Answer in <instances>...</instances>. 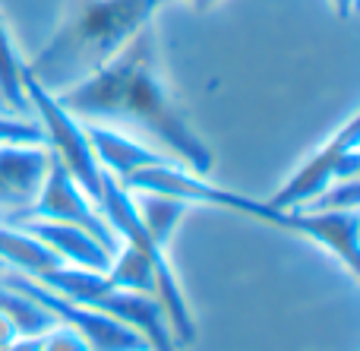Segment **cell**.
I'll return each mask as SVG.
<instances>
[{
    "instance_id": "cell-1",
    "label": "cell",
    "mask_w": 360,
    "mask_h": 351,
    "mask_svg": "<svg viewBox=\"0 0 360 351\" xmlns=\"http://www.w3.org/2000/svg\"><path fill=\"white\" fill-rule=\"evenodd\" d=\"M54 98L86 124H133L152 133L168 149V155L193 174L209 177L215 168L212 146L202 143V136L186 124L184 111L171 98V89L158 67V42L152 25L133 35L124 51L98 73Z\"/></svg>"
},
{
    "instance_id": "cell-2",
    "label": "cell",
    "mask_w": 360,
    "mask_h": 351,
    "mask_svg": "<svg viewBox=\"0 0 360 351\" xmlns=\"http://www.w3.org/2000/svg\"><path fill=\"white\" fill-rule=\"evenodd\" d=\"M168 0H79L51 42L22 63V76L51 95L73 89L124 51Z\"/></svg>"
},
{
    "instance_id": "cell-3",
    "label": "cell",
    "mask_w": 360,
    "mask_h": 351,
    "mask_svg": "<svg viewBox=\"0 0 360 351\" xmlns=\"http://www.w3.org/2000/svg\"><path fill=\"white\" fill-rule=\"evenodd\" d=\"M35 282L57 291V295L70 298V301L89 304V307H95V310H101V314L133 326L149 342L152 351H177L174 342H171L168 317H165L158 298L114 288L105 272H89V269H76V266H57V269L38 276Z\"/></svg>"
},
{
    "instance_id": "cell-4",
    "label": "cell",
    "mask_w": 360,
    "mask_h": 351,
    "mask_svg": "<svg viewBox=\"0 0 360 351\" xmlns=\"http://www.w3.org/2000/svg\"><path fill=\"white\" fill-rule=\"evenodd\" d=\"M354 177H360V117L351 114L319 149H313L294 168V174L266 203L275 209H285V212L304 209L316 196H323L332 184L354 181Z\"/></svg>"
},
{
    "instance_id": "cell-5",
    "label": "cell",
    "mask_w": 360,
    "mask_h": 351,
    "mask_svg": "<svg viewBox=\"0 0 360 351\" xmlns=\"http://www.w3.org/2000/svg\"><path fill=\"white\" fill-rule=\"evenodd\" d=\"M22 86H25V98H29V105H32V114L38 117V124H41V130H44L51 155L70 171V177L79 184L82 193L98 206L101 184H105V168H101L98 158H95L86 124H82L79 117H73V114L51 92H44L38 82L22 76Z\"/></svg>"
},
{
    "instance_id": "cell-6",
    "label": "cell",
    "mask_w": 360,
    "mask_h": 351,
    "mask_svg": "<svg viewBox=\"0 0 360 351\" xmlns=\"http://www.w3.org/2000/svg\"><path fill=\"white\" fill-rule=\"evenodd\" d=\"M0 282L13 285V288H19L22 295H29L32 301H38L41 307H48L57 323L70 326L73 333H79L92 351H152L149 342H146L133 326H127V323H120V320H114V317L101 314V310L89 307V304L70 301V298L38 285L35 279L22 276V272L4 269L0 272Z\"/></svg>"
},
{
    "instance_id": "cell-7",
    "label": "cell",
    "mask_w": 360,
    "mask_h": 351,
    "mask_svg": "<svg viewBox=\"0 0 360 351\" xmlns=\"http://www.w3.org/2000/svg\"><path fill=\"white\" fill-rule=\"evenodd\" d=\"M25 219H38V222H60V225H76L82 231L95 234L101 244H108L111 250H117L120 241L114 238L111 225L105 222V215L98 212L92 200L79 190V184L70 177V171L51 155V168L44 174L41 190L35 193V200L25 209H19V215L13 222H25Z\"/></svg>"
},
{
    "instance_id": "cell-8",
    "label": "cell",
    "mask_w": 360,
    "mask_h": 351,
    "mask_svg": "<svg viewBox=\"0 0 360 351\" xmlns=\"http://www.w3.org/2000/svg\"><path fill=\"white\" fill-rule=\"evenodd\" d=\"M16 228L29 231L32 238H38L41 244H48L51 250L63 260V266H76V269H89V272H108L111 269L114 250L108 244H101L95 234L82 231V228H76V225L25 219V222H16Z\"/></svg>"
},
{
    "instance_id": "cell-9",
    "label": "cell",
    "mask_w": 360,
    "mask_h": 351,
    "mask_svg": "<svg viewBox=\"0 0 360 351\" xmlns=\"http://www.w3.org/2000/svg\"><path fill=\"white\" fill-rule=\"evenodd\" d=\"M51 168L48 146H0V193L4 206L25 209L41 190Z\"/></svg>"
},
{
    "instance_id": "cell-10",
    "label": "cell",
    "mask_w": 360,
    "mask_h": 351,
    "mask_svg": "<svg viewBox=\"0 0 360 351\" xmlns=\"http://www.w3.org/2000/svg\"><path fill=\"white\" fill-rule=\"evenodd\" d=\"M86 133H89V143H92L98 165L111 177H117V181H124L127 174H133L139 168H149V165L174 162L171 155H158V152L146 149L143 143H136L133 136L114 130L111 124H86Z\"/></svg>"
},
{
    "instance_id": "cell-11",
    "label": "cell",
    "mask_w": 360,
    "mask_h": 351,
    "mask_svg": "<svg viewBox=\"0 0 360 351\" xmlns=\"http://www.w3.org/2000/svg\"><path fill=\"white\" fill-rule=\"evenodd\" d=\"M0 266L4 269L10 266V272H22L29 279H38L44 272L63 266V260L48 244H41L29 231H22V228L0 225Z\"/></svg>"
},
{
    "instance_id": "cell-12",
    "label": "cell",
    "mask_w": 360,
    "mask_h": 351,
    "mask_svg": "<svg viewBox=\"0 0 360 351\" xmlns=\"http://www.w3.org/2000/svg\"><path fill=\"white\" fill-rule=\"evenodd\" d=\"M0 317L10 323L19 339H38V336L51 333L57 326L54 314L48 307H41L29 295H22L19 288L4 282H0Z\"/></svg>"
},
{
    "instance_id": "cell-13",
    "label": "cell",
    "mask_w": 360,
    "mask_h": 351,
    "mask_svg": "<svg viewBox=\"0 0 360 351\" xmlns=\"http://www.w3.org/2000/svg\"><path fill=\"white\" fill-rule=\"evenodd\" d=\"M133 203H136L139 222H143L146 234L155 241L162 250H168V241L174 234L177 222L190 212L184 200H174V196H162V193H133Z\"/></svg>"
},
{
    "instance_id": "cell-14",
    "label": "cell",
    "mask_w": 360,
    "mask_h": 351,
    "mask_svg": "<svg viewBox=\"0 0 360 351\" xmlns=\"http://www.w3.org/2000/svg\"><path fill=\"white\" fill-rule=\"evenodd\" d=\"M22 57L16 51L10 29H6L4 16H0V101L13 111V117H35L32 105L25 98V86H22Z\"/></svg>"
},
{
    "instance_id": "cell-15",
    "label": "cell",
    "mask_w": 360,
    "mask_h": 351,
    "mask_svg": "<svg viewBox=\"0 0 360 351\" xmlns=\"http://www.w3.org/2000/svg\"><path fill=\"white\" fill-rule=\"evenodd\" d=\"M108 282L114 288H124V291H139V295H152L155 298V288H158V272L152 266V260L146 257L143 250L130 244H120L114 250V260H111V269L105 272Z\"/></svg>"
},
{
    "instance_id": "cell-16",
    "label": "cell",
    "mask_w": 360,
    "mask_h": 351,
    "mask_svg": "<svg viewBox=\"0 0 360 351\" xmlns=\"http://www.w3.org/2000/svg\"><path fill=\"white\" fill-rule=\"evenodd\" d=\"M41 351H92V348H89V342L82 339L79 333H73V329L63 326V323H57L51 333L41 336Z\"/></svg>"
},
{
    "instance_id": "cell-17",
    "label": "cell",
    "mask_w": 360,
    "mask_h": 351,
    "mask_svg": "<svg viewBox=\"0 0 360 351\" xmlns=\"http://www.w3.org/2000/svg\"><path fill=\"white\" fill-rule=\"evenodd\" d=\"M0 351H41V336L38 339H13L0 345Z\"/></svg>"
},
{
    "instance_id": "cell-18",
    "label": "cell",
    "mask_w": 360,
    "mask_h": 351,
    "mask_svg": "<svg viewBox=\"0 0 360 351\" xmlns=\"http://www.w3.org/2000/svg\"><path fill=\"white\" fill-rule=\"evenodd\" d=\"M329 6H332V13H335L338 19H351L354 16V10H357V0H329Z\"/></svg>"
},
{
    "instance_id": "cell-19",
    "label": "cell",
    "mask_w": 360,
    "mask_h": 351,
    "mask_svg": "<svg viewBox=\"0 0 360 351\" xmlns=\"http://www.w3.org/2000/svg\"><path fill=\"white\" fill-rule=\"evenodd\" d=\"M13 339H19V336L13 333V326L4 320V317H0V345H6V342H13Z\"/></svg>"
},
{
    "instance_id": "cell-20",
    "label": "cell",
    "mask_w": 360,
    "mask_h": 351,
    "mask_svg": "<svg viewBox=\"0 0 360 351\" xmlns=\"http://www.w3.org/2000/svg\"><path fill=\"white\" fill-rule=\"evenodd\" d=\"M186 4L193 6V10H199V13H205V10H212V6L218 4V0H186Z\"/></svg>"
},
{
    "instance_id": "cell-21",
    "label": "cell",
    "mask_w": 360,
    "mask_h": 351,
    "mask_svg": "<svg viewBox=\"0 0 360 351\" xmlns=\"http://www.w3.org/2000/svg\"><path fill=\"white\" fill-rule=\"evenodd\" d=\"M0 206H4V193H0Z\"/></svg>"
},
{
    "instance_id": "cell-22",
    "label": "cell",
    "mask_w": 360,
    "mask_h": 351,
    "mask_svg": "<svg viewBox=\"0 0 360 351\" xmlns=\"http://www.w3.org/2000/svg\"><path fill=\"white\" fill-rule=\"evenodd\" d=\"M0 272H4V266H0Z\"/></svg>"
}]
</instances>
